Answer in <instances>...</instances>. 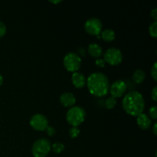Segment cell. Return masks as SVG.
Segmentation results:
<instances>
[{
	"instance_id": "1",
	"label": "cell",
	"mask_w": 157,
	"mask_h": 157,
	"mask_svg": "<svg viewBox=\"0 0 157 157\" xmlns=\"http://www.w3.org/2000/svg\"><path fill=\"white\" fill-rule=\"evenodd\" d=\"M86 82L89 92L94 96L104 97L108 93L110 88L108 78L101 72L90 74Z\"/></svg>"
},
{
	"instance_id": "2",
	"label": "cell",
	"mask_w": 157,
	"mask_h": 157,
	"mask_svg": "<svg viewBox=\"0 0 157 157\" xmlns=\"http://www.w3.org/2000/svg\"><path fill=\"white\" fill-rule=\"evenodd\" d=\"M123 108L131 116H138L143 113L145 102L143 95L138 91H130L125 95L122 101Z\"/></svg>"
},
{
	"instance_id": "3",
	"label": "cell",
	"mask_w": 157,
	"mask_h": 157,
	"mask_svg": "<svg viewBox=\"0 0 157 157\" xmlns=\"http://www.w3.org/2000/svg\"><path fill=\"white\" fill-rule=\"evenodd\" d=\"M86 112L83 107L80 106L71 107L66 113V119L69 124L73 127H78L85 120Z\"/></svg>"
},
{
	"instance_id": "4",
	"label": "cell",
	"mask_w": 157,
	"mask_h": 157,
	"mask_svg": "<svg viewBox=\"0 0 157 157\" xmlns=\"http://www.w3.org/2000/svg\"><path fill=\"white\" fill-rule=\"evenodd\" d=\"M50 141L46 138H41L35 141L32 147V153L34 157H45L51 150Z\"/></svg>"
},
{
	"instance_id": "5",
	"label": "cell",
	"mask_w": 157,
	"mask_h": 157,
	"mask_svg": "<svg viewBox=\"0 0 157 157\" xmlns=\"http://www.w3.org/2000/svg\"><path fill=\"white\" fill-rule=\"evenodd\" d=\"M64 66L68 71L76 72L81 64V58L75 52H69L63 60Z\"/></svg>"
},
{
	"instance_id": "6",
	"label": "cell",
	"mask_w": 157,
	"mask_h": 157,
	"mask_svg": "<svg viewBox=\"0 0 157 157\" xmlns=\"http://www.w3.org/2000/svg\"><path fill=\"white\" fill-rule=\"evenodd\" d=\"M103 59L111 65H117L122 62L123 54L117 48H110L105 52Z\"/></svg>"
},
{
	"instance_id": "7",
	"label": "cell",
	"mask_w": 157,
	"mask_h": 157,
	"mask_svg": "<svg viewBox=\"0 0 157 157\" xmlns=\"http://www.w3.org/2000/svg\"><path fill=\"white\" fill-rule=\"evenodd\" d=\"M84 29L90 35L98 36L102 31V22L97 18H89L85 21Z\"/></svg>"
},
{
	"instance_id": "8",
	"label": "cell",
	"mask_w": 157,
	"mask_h": 157,
	"mask_svg": "<svg viewBox=\"0 0 157 157\" xmlns=\"http://www.w3.org/2000/svg\"><path fill=\"white\" fill-rule=\"evenodd\" d=\"M29 123H30V125L32 128L35 129V130H38V131H43L48 126V119L45 116L41 114V113L34 114L31 117Z\"/></svg>"
},
{
	"instance_id": "9",
	"label": "cell",
	"mask_w": 157,
	"mask_h": 157,
	"mask_svg": "<svg viewBox=\"0 0 157 157\" xmlns=\"http://www.w3.org/2000/svg\"><path fill=\"white\" fill-rule=\"evenodd\" d=\"M127 90V84L122 80L114 81L110 87V92L113 98H120L125 93Z\"/></svg>"
},
{
	"instance_id": "10",
	"label": "cell",
	"mask_w": 157,
	"mask_h": 157,
	"mask_svg": "<svg viewBox=\"0 0 157 157\" xmlns=\"http://www.w3.org/2000/svg\"><path fill=\"white\" fill-rule=\"evenodd\" d=\"M60 101L64 107H71L76 103V98L73 94L64 92L60 96Z\"/></svg>"
},
{
	"instance_id": "11",
	"label": "cell",
	"mask_w": 157,
	"mask_h": 157,
	"mask_svg": "<svg viewBox=\"0 0 157 157\" xmlns=\"http://www.w3.org/2000/svg\"><path fill=\"white\" fill-rule=\"evenodd\" d=\"M71 81L73 84L77 88H81L86 84V78L83 74L80 72H74L71 77Z\"/></svg>"
},
{
	"instance_id": "12",
	"label": "cell",
	"mask_w": 157,
	"mask_h": 157,
	"mask_svg": "<svg viewBox=\"0 0 157 157\" xmlns=\"http://www.w3.org/2000/svg\"><path fill=\"white\" fill-rule=\"evenodd\" d=\"M136 122H137L138 126L140 127L143 130H147L151 125V119L150 117L147 116L145 113H142L137 116V119H136Z\"/></svg>"
},
{
	"instance_id": "13",
	"label": "cell",
	"mask_w": 157,
	"mask_h": 157,
	"mask_svg": "<svg viewBox=\"0 0 157 157\" xmlns=\"http://www.w3.org/2000/svg\"><path fill=\"white\" fill-rule=\"evenodd\" d=\"M87 52L94 58H100L102 55L103 49L101 45L96 43H91L87 47Z\"/></svg>"
},
{
	"instance_id": "14",
	"label": "cell",
	"mask_w": 157,
	"mask_h": 157,
	"mask_svg": "<svg viewBox=\"0 0 157 157\" xmlns=\"http://www.w3.org/2000/svg\"><path fill=\"white\" fill-rule=\"evenodd\" d=\"M145 72L142 69H137L133 74V80L136 84H140L145 79Z\"/></svg>"
},
{
	"instance_id": "15",
	"label": "cell",
	"mask_w": 157,
	"mask_h": 157,
	"mask_svg": "<svg viewBox=\"0 0 157 157\" xmlns=\"http://www.w3.org/2000/svg\"><path fill=\"white\" fill-rule=\"evenodd\" d=\"M115 36L116 35H115L114 31L110 29H105L101 32V37L106 41H112L113 40H114Z\"/></svg>"
},
{
	"instance_id": "16",
	"label": "cell",
	"mask_w": 157,
	"mask_h": 157,
	"mask_svg": "<svg viewBox=\"0 0 157 157\" xmlns=\"http://www.w3.org/2000/svg\"><path fill=\"white\" fill-rule=\"evenodd\" d=\"M51 149H52L54 153H61L64 150V145L63 144H61V143L57 142L52 144Z\"/></svg>"
},
{
	"instance_id": "17",
	"label": "cell",
	"mask_w": 157,
	"mask_h": 157,
	"mask_svg": "<svg viewBox=\"0 0 157 157\" xmlns=\"http://www.w3.org/2000/svg\"><path fill=\"white\" fill-rule=\"evenodd\" d=\"M117 100L113 97H109L105 101V107L107 109H112L116 106Z\"/></svg>"
},
{
	"instance_id": "18",
	"label": "cell",
	"mask_w": 157,
	"mask_h": 157,
	"mask_svg": "<svg viewBox=\"0 0 157 157\" xmlns=\"http://www.w3.org/2000/svg\"><path fill=\"white\" fill-rule=\"evenodd\" d=\"M149 33L153 38H156L157 36V21H154L149 26Z\"/></svg>"
},
{
	"instance_id": "19",
	"label": "cell",
	"mask_w": 157,
	"mask_h": 157,
	"mask_svg": "<svg viewBox=\"0 0 157 157\" xmlns=\"http://www.w3.org/2000/svg\"><path fill=\"white\" fill-rule=\"evenodd\" d=\"M80 129L78 128V127H73L69 130V135L71 138H75L79 135Z\"/></svg>"
},
{
	"instance_id": "20",
	"label": "cell",
	"mask_w": 157,
	"mask_h": 157,
	"mask_svg": "<svg viewBox=\"0 0 157 157\" xmlns=\"http://www.w3.org/2000/svg\"><path fill=\"white\" fill-rule=\"evenodd\" d=\"M149 113H150V117L153 119H156L157 118V107L156 106H153L150 108L149 110Z\"/></svg>"
},
{
	"instance_id": "21",
	"label": "cell",
	"mask_w": 157,
	"mask_h": 157,
	"mask_svg": "<svg viewBox=\"0 0 157 157\" xmlns=\"http://www.w3.org/2000/svg\"><path fill=\"white\" fill-rule=\"evenodd\" d=\"M151 75L154 81H157V63L155 62L153 64V67L151 68Z\"/></svg>"
},
{
	"instance_id": "22",
	"label": "cell",
	"mask_w": 157,
	"mask_h": 157,
	"mask_svg": "<svg viewBox=\"0 0 157 157\" xmlns=\"http://www.w3.org/2000/svg\"><path fill=\"white\" fill-rule=\"evenodd\" d=\"M6 32V26L3 22L0 21V38L4 36Z\"/></svg>"
},
{
	"instance_id": "23",
	"label": "cell",
	"mask_w": 157,
	"mask_h": 157,
	"mask_svg": "<svg viewBox=\"0 0 157 157\" xmlns=\"http://www.w3.org/2000/svg\"><path fill=\"white\" fill-rule=\"evenodd\" d=\"M44 130H45L48 136H53V135L55 134V129L53 127H51V126H48Z\"/></svg>"
},
{
	"instance_id": "24",
	"label": "cell",
	"mask_w": 157,
	"mask_h": 157,
	"mask_svg": "<svg viewBox=\"0 0 157 157\" xmlns=\"http://www.w3.org/2000/svg\"><path fill=\"white\" fill-rule=\"evenodd\" d=\"M95 64L98 66V67H104L105 66V61L103 58H98V59H96V61H95Z\"/></svg>"
},
{
	"instance_id": "25",
	"label": "cell",
	"mask_w": 157,
	"mask_h": 157,
	"mask_svg": "<svg viewBox=\"0 0 157 157\" xmlns=\"http://www.w3.org/2000/svg\"><path fill=\"white\" fill-rule=\"evenodd\" d=\"M151 97H152V98H153V101H157V87L156 86H155V87L153 88V90H152Z\"/></svg>"
},
{
	"instance_id": "26",
	"label": "cell",
	"mask_w": 157,
	"mask_h": 157,
	"mask_svg": "<svg viewBox=\"0 0 157 157\" xmlns=\"http://www.w3.org/2000/svg\"><path fill=\"white\" fill-rule=\"evenodd\" d=\"M78 55H79L80 57H81V56H85V55H86L85 49H84L83 47L78 48Z\"/></svg>"
},
{
	"instance_id": "27",
	"label": "cell",
	"mask_w": 157,
	"mask_h": 157,
	"mask_svg": "<svg viewBox=\"0 0 157 157\" xmlns=\"http://www.w3.org/2000/svg\"><path fill=\"white\" fill-rule=\"evenodd\" d=\"M151 17L155 20V21H156V19H157V9L156 8H154V9L151 11Z\"/></svg>"
},
{
	"instance_id": "28",
	"label": "cell",
	"mask_w": 157,
	"mask_h": 157,
	"mask_svg": "<svg viewBox=\"0 0 157 157\" xmlns=\"http://www.w3.org/2000/svg\"><path fill=\"white\" fill-rule=\"evenodd\" d=\"M153 133H154L155 135L157 134V123H155L154 125H153Z\"/></svg>"
},
{
	"instance_id": "29",
	"label": "cell",
	"mask_w": 157,
	"mask_h": 157,
	"mask_svg": "<svg viewBox=\"0 0 157 157\" xmlns=\"http://www.w3.org/2000/svg\"><path fill=\"white\" fill-rule=\"evenodd\" d=\"M3 84V77L2 75L0 74V86H2V84Z\"/></svg>"
},
{
	"instance_id": "30",
	"label": "cell",
	"mask_w": 157,
	"mask_h": 157,
	"mask_svg": "<svg viewBox=\"0 0 157 157\" xmlns=\"http://www.w3.org/2000/svg\"><path fill=\"white\" fill-rule=\"evenodd\" d=\"M50 2L52 3H59V2H61V0H57V1H54V0H50Z\"/></svg>"
}]
</instances>
